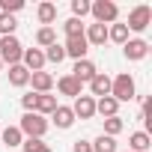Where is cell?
Segmentation results:
<instances>
[{
	"label": "cell",
	"mask_w": 152,
	"mask_h": 152,
	"mask_svg": "<svg viewBox=\"0 0 152 152\" xmlns=\"http://www.w3.org/2000/svg\"><path fill=\"white\" fill-rule=\"evenodd\" d=\"M122 54H125L128 63H140V60L149 57V42H146V39H128V42L122 45Z\"/></svg>",
	"instance_id": "obj_6"
},
{
	"label": "cell",
	"mask_w": 152,
	"mask_h": 152,
	"mask_svg": "<svg viewBox=\"0 0 152 152\" xmlns=\"http://www.w3.org/2000/svg\"><path fill=\"white\" fill-rule=\"evenodd\" d=\"M24 9V0H0V12H6V15H15Z\"/></svg>",
	"instance_id": "obj_31"
},
{
	"label": "cell",
	"mask_w": 152,
	"mask_h": 152,
	"mask_svg": "<svg viewBox=\"0 0 152 152\" xmlns=\"http://www.w3.org/2000/svg\"><path fill=\"white\" fill-rule=\"evenodd\" d=\"M57 90H60L63 96H72V99L84 96V84H78L72 75H63V78H57Z\"/></svg>",
	"instance_id": "obj_12"
},
{
	"label": "cell",
	"mask_w": 152,
	"mask_h": 152,
	"mask_svg": "<svg viewBox=\"0 0 152 152\" xmlns=\"http://www.w3.org/2000/svg\"><path fill=\"white\" fill-rule=\"evenodd\" d=\"M63 30H66V39H72V36H84V21H78V18H66V21H63Z\"/></svg>",
	"instance_id": "obj_28"
},
{
	"label": "cell",
	"mask_w": 152,
	"mask_h": 152,
	"mask_svg": "<svg viewBox=\"0 0 152 152\" xmlns=\"http://www.w3.org/2000/svg\"><path fill=\"white\" fill-rule=\"evenodd\" d=\"M21 149H24V152H54V149H51L45 140H36V137H24Z\"/></svg>",
	"instance_id": "obj_26"
},
{
	"label": "cell",
	"mask_w": 152,
	"mask_h": 152,
	"mask_svg": "<svg viewBox=\"0 0 152 152\" xmlns=\"http://www.w3.org/2000/svg\"><path fill=\"white\" fill-rule=\"evenodd\" d=\"M54 42H57V30L54 27H39L36 30V45L39 48H51Z\"/></svg>",
	"instance_id": "obj_23"
},
{
	"label": "cell",
	"mask_w": 152,
	"mask_h": 152,
	"mask_svg": "<svg viewBox=\"0 0 152 152\" xmlns=\"http://www.w3.org/2000/svg\"><path fill=\"white\" fill-rule=\"evenodd\" d=\"M84 15H90V0H72V18H84Z\"/></svg>",
	"instance_id": "obj_30"
},
{
	"label": "cell",
	"mask_w": 152,
	"mask_h": 152,
	"mask_svg": "<svg viewBox=\"0 0 152 152\" xmlns=\"http://www.w3.org/2000/svg\"><path fill=\"white\" fill-rule=\"evenodd\" d=\"M51 119H54L57 128H72V125H75V113H72L69 104H57V110L51 113Z\"/></svg>",
	"instance_id": "obj_16"
},
{
	"label": "cell",
	"mask_w": 152,
	"mask_h": 152,
	"mask_svg": "<svg viewBox=\"0 0 152 152\" xmlns=\"http://www.w3.org/2000/svg\"><path fill=\"white\" fill-rule=\"evenodd\" d=\"M134 96H137V84L128 72H119L116 78H110V99H116L122 104V102H131Z\"/></svg>",
	"instance_id": "obj_1"
},
{
	"label": "cell",
	"mask_w": 152,
	"mask_h": 152,
	"mask_svg": "<svg viewBox=\"0 0 152 152\" xmlns=\"http://www.w3.org/2000/svg\"><path fill=\"white\" fill-rule=\"evenodd\" d=\"M0 72H3V63H0Z\"/></svg>",
	"instance_id": "obj_34"
},
{
	"label": "cell",
	"mask_w": 152,
	"mask_h": 152,
	"mask_svg": "<svg viewBox=\"0 0 152 152\" xmlns=\"http://www.w3.org/2000/svg\"><path fill=\"white\" fill-rule=\"evenodd\" d=\"M21 66H24L30 75H33V72H45V54H42V48H24Z\"/></svg>",
	"instance_id": "obj_7"
},
{
	"label": "cell",
	"mask_w": 152,
	"mask_h": 152,
	"mask_svg": "<svg viewBox=\"0 0 152 152\" xmlns=\"http://www.w3.org/2000/svg\"><path fill=\"white\" fill-rule=\"evenodd\" d=\"M9 84L12 87H27L30 84V72L18 63V66H9Z\"/></svg>",
	"instance_id": "obj_21"
},
{
	"label": "cell",
	"mask_w": 152,
	"mask_h": 152,
	"mask_svg": "<svg viewBox=\"0 0 152 152\" xmlns=\"http://www.w3.org/2000/svg\"><path fill=\"white\" fill-rule=\"evenodd\" d=\"M72 152H93V143L90 140H75L72 143Z\"/></svg>",
	"instance_id": "obj_33"
},
{
	"label": "cell",
	"mask_w": 152,
	"mask_h": 152,
	"mask_svg": "<svg viewBox=\"0 0 152 152\" xmlns=\"http://www.w3.org/2000/svg\"><path fill=\"white\" fill-rule=\"evenodd\" d=\"M0 137H3V146H6V149H15V146H21V143H24V134H21V128H18V125H6Z\"/></svg>",
	"instance_id": "obj_20"
},
{
	"label": "cell",
	"mask_w": 152,
	"mask_h": 152,
	"mask_svg": "<svg viewBox=\"0 0 152 152\" xmlns=\"http://www.w3.org/2000/svg\"><path fill=\"white\" fill-rule=\"evenodd\" d=\"M90 15L96 18V24H116L119 21V6L113 3V0H96V3H90Z\"/></svg>",
	"instance_id": "obj_2"
},
{
	"label": "cell",
	"mask_w": 152,
	"mask_h": 152,
	"mask_svg": "<svg viewBox=\"0 0 152 152\" xmlns=\"http://www.w3.org/2000/svg\"><path fill=\"white\" fill-rule=\"evenodd\" d=\"M149 146H152V137H149L146 131L128 134V152H149Z\"/></svg>",
	"instance_id": "obj_19"
},
{
	"label": "cell",
	"mask_w": 152,
	"mask_h": 152,
	"mask_svg": "<svg viewBox=\"0 0 152 152\" xmlns=\"http://www.w3.org/2000/svg\"><path fill=\"white\" fill-rule=\"evenodd\" d=\"M96 75H99V66H96L93 60H78L75 69H72V78L78 81V84H90Z\"/></svg>",
	"instance_id": "obj_8"
},
{
	"label": "cell",
	"mask_w": 152,
	"mask_h": 152,
	"mask_svg": "<svg viewBox=\"0 0 152 152\" xmlns=\"http://www.w3.org/2000/svg\"><path fill=\"white\" fill-rule=\"evenodd\" d=\"M72 113H75V119H93L96 116V99L93 96H78L75 104H72Z\"/></svg>",
	"instance_id": "obj_10"
},
{
	"label": "cell",
	"mask_w": 152,
	"mask_h": 152,
	"mask_svg": "<svg viewBox=\"0 0 152 152\" xmlns=\"http://www.w3.org/2000/svg\"><path fill=\"white\" fill-rule=\"evenodd\" d=\"M36 18H39V24H42V27H51V24L57 21V6L51 3V0L39 3V6H36Z\"/></svg>",
	"instance_id": "obj_17"
},
{
	"label": "cell",
	"mask_w": 152,
	"mask_h": 152,
	"mask_svg": "<svg viewBox=\"0 0 152 152\" xmlns=\"http://www.w3.org/2000/svg\"><path fill=\"white\" fill-rule=\"evenodd\" d=\"M93 152H119V149H116V137L99 134V137L93 140Z\"/></svg>",
	"instance_id": "obj_24"
},
{
	"label": "cell",
	"mask_w": 152,
	"mask_h": 152,
	"mask_svg": "<svg viewBox=\"0 0 152 152\" xmlns=\"http://www.w3.org/2000/svg\"><path fill=\"white\" fill-rule=\"evenodd\" d=\"M42 54H45V63H57V66H60V63L66 60V51H63V45H60V42H54V45H51V48H45Z\"/></svg>",
	"instance_id": "obj_25"
},
{
	"label": "cell",
	"mask_w": 152,
	"mask_h": 152,
	"mask_svg": "<svg viewBox=\"0 0 152 152\" xmlns=\"http://www.w3.org/2000/svg\"><path fill=\"white\" fill-rule=\"evenodd\" d=\"M90 93H93V99H104V96H110V75L99 72L96 78L90 81Z\"/></svg>",
	"instance_id": "obj_14"
},
{
	"label": "cell",
	"mask_w": 152,
	"mask_h": 152,
	"mask_svg": "<svg viewBox=\"0 0 152 152\" xmlns=\"http://www.w3.org/2000/svg\"><path fill=\"white\" fill-rule=\"evenodd\" d=\"M122 128H125V122H122L119 116H110V119H104V134H107V137H116V134H122Z\"/></svg>",
	"instance_id": "obj_29"
},
{
	"label": "cell",
	"mask_w": 152,
	"mask_h": 152,
	"mask_svg": "<svg viewBox=\"0 0 152 152\" xmlns=\"http://www.w3.org/2000/svg\"><path fill=\"white\" fill-rule=\"evenodd\" d=\"M96 113H102L104 119H110V116H119V102H116V99H110V96H104V99H96Z\"/></svg>",
	"instance_id": "obj_18"
},
{
	"label": "cell",
	"mask_w": 152,
	"mask_h": 152,
	"mask_svg": "<svg viewBox=\"0 0 152 152\" xmlns=\"http://www.w3.org/2000/svg\"><path fill=\"white\" fill-rule=\"evenodd\" d=\"M63 51H66V57H72L75 63H78V60H87L90 45H87V39H84V36H72V39H66Z\"/></svg>",
	"instance_id": "obj_9"
},
{
	"label": "cell",
	"mask_w": 152,
	"mask_h": 152,
	"mask_svg": "<svg viewBox=\"0 0 152 152\" xmlns=\"http://www.w3.org/2000/svg\"><path fill=\"white\" fill-rule=\"evenodd\" d=\"M21 54H24V45L18 42V36H0V63H9V66H18L21 63Z\"/></svg>",
	"instance_id": "obj_4"
},
{
	"label": "cell",
	"mask_w": 152,
	"mask_h": 152,
	"mask_svg": "<svg viewBox=\"0 0 152 152\" xmlns=\"http://www.w3.org/2000/svg\"><path fill=\"white\" fill-rule=\"evenodd\" d=\"M30 84H33V93H51L54 90V75L51 72H33L30 75Z\"/></svg>",
	"instance_id": "obj_13"
},
{
	"label": "cell",
	"mask_w": 152,
	"mask_h": 152,
	"mask_svg": "<svg viewBox=\"0 0 152 152\" xmlns=\"http://www.w3.org/2000/svg\"><path fill=\"white\" fill-rule=\"evenodd\" d=\"M21 104H24V113H30V110H36V93L30 90L27 96H21Z\"/></svg>",
	"instance_id": "obj_32"
},
{
	"label": "cell",
	"mask_w": 152,
	"mask_h": 152,
	"mask_svg": "<svg viewBox=\"0 0 152 152\" xmlns=\"http://www.w3.org/2000/svg\"><path fill=\"white\" fill-rule=\"evenodd\" d=\"M149 24H152V6L140 3V6H134V9L128 12V21H125V27H128V30H134V33H143Z\"/></svg>",
	"instance_id": "obj_5"
},
{
	"label": "cell",
	"mask_w": 152,
	"mask_h": 152,
	"mask_svg": "<svg viewBox=\"0 0 152 152\" xmlns=\"http://www.w3.org/2000/svg\"><path fill=\"white\" fill-rule=\"evenodd\" d=\"M107 42L125 45V42H128V27H125V24H119V21H116V24H110V27H107Z\"/></svg>",
	"instance_id": "obj_22"
},
{
	"label": "cell",
	"mask_w": 152,
	"mask_h": 152,
	"mask_svg": "<svg viewBox=\"0 0 152 152\" xmlns=\"http://www.w3.org/2000/svg\"><path fill=\"white\" fill-rule=\"evenodd\" d=\"M84 39H87L90 48H104V42H107V27H104V24H87V27H84Z\"/></svg>",
	"instance_id": "obj_11"
},
{
	"label": "cell",
	"mask_w": 152,
	"mask_h": 152,
	"mask_svg": "<svg viewBox=\"0 0 152 152\" xmlns=\"http://www.w3.org/2000/svg\"><path fill=\"white\" fill-rule=\"evenodd\" d=\"M48 125H51V122H48L45 116L33 113V110H30V113H24V116H21V122H18L21 134H24V137H36V140H42V137H45Z\"/></svg>",
	"instance_id": "obj_3"
},
{
	"label": "cell",
	"mask_w": 152,
	"mask_h": 152,
	"mask_svg": "<svg viewBox=\"0 0 152 152\" xmlns=\"http://www.w3.org/2000/svg\"><path fill=\"white\" fill-rule=\"evenodd\" d=\"M15 27H18L15 15H6V12H0V36H15Z\"/></svg>",
	"instance_id": "obj_27"
},
{
	"label": "cell",
	"mask_w": 152,
	"mask_h": 152,
	"mask_svg": "<svg viewBox=\"0 0 152 152\" xmlns=\"http://www.w3.org/2000/svg\"><path fill=\"white\" fill-rule=\"evenodd\" d=\"M57 110V96H51V93H36V110L33 113H39V116H51Z\"/></svg>",
	"instance_id": "obj_15"
}]
</instances>
